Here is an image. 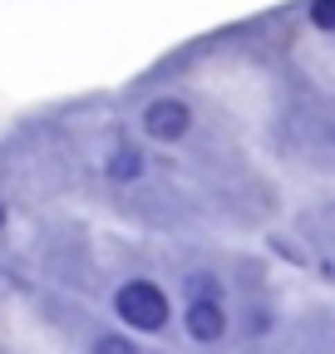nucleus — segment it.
<instances>
[{"label":"nucleus","mask_w":335,"mask_h":354,"mask_svg":"<svg viewBox=\"0 0 335 354\" xmlns=\"http://www.w3.org/2000/svg\"><path fill=\"white\" fill-rule=\"evenodd\" d=\"M227 305H222V295H188V305H183V330L197 339V344H217L222 335H227Z\"/></svg>","instance_id":"obj_3"},{"label":"nucleus","mask_w":335,"mask_h":354,"mask_svg":"<svg viewBox=\"0 0 335 354\" xmlns=\"http://www.w3.org/2000/svg\"><path fill=\"white\" fill-rule=\"evenodd\" d=\"M94 354H138V344H134L129 335H114V330H109V335L94 339Z\"/></svg>","instance_id":"obj_6"},{"label":"nucleus","mask_w":335,"mask_h":354,"mask_svg":"<svg viewBox=\"0 0 335 354\" xmlns=\"http://www.w3.org/2000/svg\"><path fill=\"white\" fill-rule=\"evenodd\" d=\"M148 172V158H143V148H114L109 158H104V177L109 183H118V187H129V183H138V177Z\"/></svg>","instance_id":"obj_4"},{"label":"nucleus","mask_w":335,"mask_h":354,"mask_svg":"<svg viewBox=\"0 0 335 354\" xmlns=\"http://www.w3.org/2000/svg\"><path fill=\"white\" fill-rule=\"evenodd\" d=\"M306 25L335 39V0H306Z\"/></svg>","instance_id":"obj_5"},{"label":"nucleus","mask_w":335,"mask_h":354,"mask_svg":"<svg viewBox=\"0 0 335 354\" xmlns=\"http://www.w3.org/2000/svg\"><path fill=\"white\" fill-rule=\"evenodd\" d=\"M0 227H6V202H0Z\"/></svg>","instance_id":"obj_7"},{"label":"nucleus","mask_w":335,"mask_h":354,"mask_svg":"<svg viewBox=\"0 0 335 354\" xmlns=\"http://www.w3.org/2000/svg\"><path fill=\"white\" fill-rule=\"evenodd\" d=\"M114 315L129 325V330L158 335V330H168V320H173V305H168V290L158 281L134 276V281H123L114 290Z\"/></svg>","instance_id":"obj_1"},{"label":"nucleus","mask_w":335,"mask_h":354,"mask_svg":"<svg viewBox=\"0 0 335 354\" xmlns=\"http://www.w3.org/2000/svg\"><path fill=\"white\" fill-rule=\"evenodd\" d=\"M192 128H197V113H192V104L183 94H158V99H148L138 109V133H143L148 143L173 148V143L188 138Z\"/></svg>","instance_id":"obj_2"}]
</instances>
